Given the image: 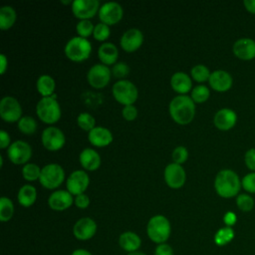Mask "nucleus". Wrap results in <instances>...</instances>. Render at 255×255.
Instances as JSON below:
<instances>
[{
  "instance_id": "f257e3e1",
  "label": "nucleus",
  "mask_w": 255,
  "mask_h": 255,
  "mask_svg": "<svg viewBox=\"0 0 255 255\" xmlns=\"http://www.w3.org/2000/svg\"><path fill=\"white\" fill-rule=\"evenodd\" d=\"M169 114L175 123L189 124L195 115V105L191 97L186 95L174 97L169 103Z\"/></svg>"
},
{
  "instance_id": "f03ea898",
  "label": "nucleus",
  "mask_w": 255,
  "mask_h": 255,
  "mask_svg": "<svg viewBox=\"0 0 255 255\" xmlns=\"http://www.w3.org/2000/svg\"><path fill=\"white\" fill-rule=\"evenodd\" d=\"M241 187V181L233 170H220L214 180V188L217 194L223 198H231L238 194Z\"/></svg>"
},
{
  "instance_id": "7ed1b4c3",
  "label": "nucleus",
  "mask_w": 255,
  "mask_h": 255,
  "mask_svg": "<svg viewBox=\"0 0 255 255\" xmlns=\"http://www.w3.org/2000/svg\"><path fill=\"white\" fill-rule=\"evenodd\" d=\"M171 233V225L169 220L161 214L154 215L149 218L146 225V234L148 238L158 244L165 243Z\"/></svg>"
},
{
  "instance_id": "20e7f679",
  "label": "nucleus",
  "mask_w": 255,
  "mask_h": 255,
  "mask_svg": "<svg viewBox=\"0 0 255 255\" xmlns=\"http://www.w3.org/2000/svg\"><path fill=\"white\" fill-rule=\"evenodd\" d=\"M38 118L46 124L57 123L61 118V108L57 99L51 97L42 98L36 106Z\"/></svg>"
},
{
  "instance_id": "39448f33",
  "label": "nucleus",
  "mask_w": 255,
  "mask_h": 255,
  "mask_svg": "<svg viewBox=\"0 0 255 255\" xmlns=\"http://www.w3.org/2000/svg\"><path fill=\"white\" fill-rule=\"evenodd\" d=\"M92 45L86 38L77 36L71 38L65 46L66 56L74 62H82L90 57Z\"/></svg>"
},
{
  "instance_id": "423d86ee",
  "label": "nucleus",
  "mask_w": 255,
  "mask_h": 255,
  "mask_svg": "<svg viewBox=\"0 0 255 255\" xmlns=\"http://www.w3.org/2000/svg\"><path fill=\"white\" fill-rule=\"evenodd\" d=\"M65 178V171L58 163H49L41 168L40 183L48 188L54 189L62 184Z\"/></svg>"
},
{
  "instance_id": "0eeeda50",
  "label": "nucleus",
  "mask_w": 255,
  "mask_h": 255,
  "mask_svg": "<svg viewBox=\"0 0 255 255\" xmlns=\"http://www.w3.org/2000/svg\"><path fill=\"white\" fill-rule=\"evenodd\" d=\"M113 95L115 99L124 106L132 105L137 99V89L135 85L128 80H120L113 86Z\"/></svg>"
},
{
  "instance_id": "6e6552de",
  "label": "nucleus",
  "mask_w": 255,
  "mask_h": 255,
  "mask_svg": "<svg viewBox=\"0 0 255 255\" xmlns=\"http://www.w3.org/2000/svg\"><path fill=\"white\" fill-rule=\"evenodd\" d=\"M0 116L7 123L19 122L22 118V108L19 102L10 96L2 98L0 102Z\"/></svg>"
},
{
  "instance_id": "1a4fd4ad",
  "label": "nucleus",
  "mask_w": 255,
  "mask_h": 255,
  "mask_svg": "<svg viewBox=\"0 0 255 255\" xmlns=\"http://www.w3.org/2000/svg\"><path fill=\"white\" fill-rule=\"evenodd\" d=\"M111 79V70L104 64H96L89 70L87 80L89 84L96 89L106 87Z\"/></svg>"
},
{
  "instance_id": "9d476101",
  "label": "nucleus",
  "mask_w": 255,
  "mask_h": 255,
  "mask_svg": "<svg viewBox=\"0 0 255 255\" xmlns=\"http://www.w3.org/2000/svg\"><path fill=\"white\" fill-rule=\"evenodd\" d=\"M41 139L45 148L51 151L58 150L65 144V134L56 127L46 128L42 132Z\"/></svg>"
},
{
  "instance_id": "9b49d317",
  "label": "nucleus",
  "mask_w": 255,
  "mask_h": 255,
  "mask_svg": "<svg viewBox=\"0 0 255 255\" xmlns=\"http://www.w3.org/2000/svg\"><path fill=\"white\" fill-rule=\"evenodd\" d=\"M7 155L13 163L23 164L30 159L32 155V148L26 141L16 140L8 147Z\"/></svg>"
},
{
  "instance_id": "f8f14e48",
  "label": "nucleus",
  "mask_w": 255,
  "mask_h": 255,
  "mask_svg": "<svg viewBox=\"0 0 255 255\" xmlns=\"http://www.w3.org/2000/svg\"><path fill=\"white\" fill-rule=\"evenodd\" d=\"M97 223L91 217H82L76 221L73 227V234L80 241H87L97 233Z\"/></svg>"
},
{
  "instance_id": "ddd939ff",
  "label": "nucleus",
  "mask_w": 255,
  "mask_h": 255,
  "mask_svg": "<svg viewBox=\"0 0 255 255\" xmlns=\"http://www.w3.org/2000/svg\"><path fill=\"white\" fill-rule=\"evenodd\" d=\"M90 183L89 175L84 170H75L73 171L66 182L67 190L72 195H79L84 193V191L88 188Z\"/></svg>"
},
{
  "instance_id": "4468645a",
  "label": "nucleus",
  "mask_w": 255,
  "mask_h": 255,
  "mask_svg": "<svg viewBox=\"0 0 255 255\" xmlns=\"http://www.w3.org/2000/svg\"><path fill=\"white\" fill-rule=\"evenodd\" d=\"M98 10H100V2L98 0H75L72 3L74 15L81 20H89L95 16Z\"/></svg>"
},
{
  "instance_id": "2eb2a0df",
  "label": "nucleus",
  "mask_w": 255,
  "mask_h": 255,
  "mask_svg": "<svg viewBox=\"0 0 255 255\" xmlns=\"http://www.w3.org/2000/svg\"><path fill=\"white\" fill-rule=\"evenodd\" d=\"M124 15V10L118 2H107L100 7L99 17L107 25L117 24Z\"/></svg>"
},
{
  "instance_id": "dca6fc26",
  "label": "nucleus",
  "mask_w": 255,
  "mask_h": 255,
  "mask_svg": "<svg viewBox=\"0 0 255 255\" xmlns=\"http://www.w3.org/2000/svg\"><path fill=\"white\" fill-rule=\"evenodd\" d=\"M163 176L165 183L171 188L181 187L186 179L185 170L180 164H177L175 162L169 163L165 166Z\"/></svg>"
},
{
  "instance_id": "f3484780",
  "label": "nucleus",
  "mask_w": 255,
  "mask_h": 255,
  "mask_svg": "<svg viewBox=\"0 0 255 255\" xmlns=\"http://www.w3.org/2000/svg\"><path fill=\"white\" fill-rule=\"evenodd\" d=\"M143 42V35L140 30L131 28L126 31L121 38V47L126 52L136 51Z\"/></svg>"
},
{
  "instance_id": "a211bd4d",
  "label": "nucleus",
  "mask_w": 255,
  "mask_h": 255,
  "mask_svg": "<svg viewBox=\"0 0 255 255\" xmlns=\"http://www.w3.org/2000/svg\"><path fill=\"white\" fill-rule=\"evenodd\" d=\"M74 202L73 195L68 190H56L48 198V204L51 209L63 211L68 209Z\"/></svg>"
},
{
  "instance_id": "6ab92c4d",
  "label": "nucleus",
  "mask_w": 255,
  "mask_h": 255,
  "mask_svg": "<svg viewBox=\"0 0 255 255\" xmlns=\"http://www.w3.org/2000/svg\"><path fill=\"white\" fill-rule=\"evenodd\" d=\"M234 55L241 60H252L255 58V41L250 38H240L233 45Z\"/></svg>"
},
{
  "instance_id": "aec40b11",
  "label": "nucleus",
  "mask_w": 255,
  "mask_h": 255,
  "mask_svg": "<svg viewBox=\"0 0 255 255\" xmlns=\"http://www.w3.org/2000/svg\"><path fill=\"white\" fill-rule=\"evenodd\" d=\"M210 87L217 92H226L232 86V77L231 75L224 70H216L211 73L209 77Z\"/></svg>"
},
{
  "instance_id": "412c9836",
  "label": "nucleus",
  "mask_w": 255,
  "mask_h": 255,
  "mask_svg": "<svg viewBox=\"0 0 255 255\" xmlns=\"http://www.w3.org/2000/svg\"><path fill=\"white\" fill-rule=\"evenodd\" d=\"M236 121H237L236 113L233 110L227 109V108L217 111L213 119V123L215 127L221 130H228L232 128L235 126Z\"/></svg>"
},
{
  "instance_id": "4be33fe9",
  "label": "nucleus",
  "mask_w": 255,
  "mask_h": 255,
  "mask_svg": "<svg viewBox=\"0 0 255 255\" xmlns=\"http://www.w3.org/2000/svg\"><path fill=\"white\" fill-rule=\"evenodd\" d=\"M89 141L98 147L109 145L113 141V134L110 129L104 127H95L88 134Z\"/></svg>"
},
{
  "instance_id": "5701e85b",
  "label": "nucleus",
  "mask_w": 255,
  "mask_h": 255,
  "mask_svg": "<svg viewBox=\"0 0 255 255\" xmlns=\"http://www.w3.org/2000/svg\"><path fill=\"white\" fill-rule=\"evenodd\" d=\"M119 245L127 253L136 252L141 246V239L132 231H125L119 237Z\"/></svg>"
},
{
  "instance_id": "b1692460",
  "label": "nucleus",
  "mask_w": 255,
  "mask_h": 255,
  "mask_svg": "<svg viewBox=\"0 0 255 255\" xmlns=\"http://www.w3.org/2000/svg\"><path fill=\"white\" fill-rule=\"evenodd\" d=\"M80 163L87 170H96L101 165V156L100 154L93 148H85L81 151Z\"/></svg>"
},
{
  "instance_id": "393cba45",
  "label": "nucleus",
  "mask_w": 255,
  "mask_h": 255,
  "mask_svg": "<svg viewBox=\"0 0 255 255\" xmlns=\"http://www.w3.org/2000/svg\"><path fill=\"white\" fill-rule=\"evenodd\" d=\"M170 85L173 91L183 95L191 90L192 82L187 74L183 72H176L171 76Z\"/></svg>"
},
{
  "instance_id": "a878e982",
  "label": "nucleus",
  "mask_w": 255,
  "mask_h": 255,
  "mask_svg": "<svg viewBox=\"0 0 255 255\" xmlns=\"http://www.w3.org/2000/svg\"><path fill=\"white\" fill-rule=\"evenodd\" d=\"M98 55L102 63L108 66V65L116 64L119 56V50L115 44L111 42H105L100 46Z\"/></svg>"
},
{
  "instance_id": "bb28decb",
  "label": "nucleus",
  "mask_w": 255,
  "mask_h": 255,
  "mask_svg": "<svg viewBox=\"0 0 255 255\" xmlns=\"http://www.w3.org/2000/svg\"><path fill=\"white\" fill-rule=\"evenodd\" d=\"M18 202L24 207H30L33 205L37 198L36 188L30 184L23 185L18 191Z\"/></svg>"
},
{
  "instance_id": "cd10ccee",
  "label": "nucleus",
  "mask_w": 255,
  "mask_h": 255,
  "mask_svg": "<svg viewBox=\"0 0 255 255\" xmlns=\"http://www.w3.org/2000/svg\"><path fill=\"white\" fill-rule=\"evenodd\" d=\"M37 91L42 95V97H51L54 95L56 83L55 80L49 75H42L38 78L36 83Z\"/></svg>"
},
{
  "instance_id": "c85d7f7f",
  "label": "nucleus",
  "mask_w": 255,
  "mask_h": 255,
  "mask_svg": "<svg viewBox=\"0 0 255 255\" xmlns=\"http://www.w3.org/2000/svg\"><path fill=\"white\" fill-rule=\"evenodd\" d=\"M17 18L16 11L13 7L5 5L0 8V28L2 30H7L11 28Z\"/></svg>"
},
{
  "instance_id": "c756f323",
  "label": "nucleus",
  "mask_w": 255,
  "mask_h": 255,
  "mask_svg": "<svg viewBox=\"0 0 255 255\" xmlns=\"http://www.w3.org/2000/svg\"><path fill=\"white\" fill-rule=\"evenodd\" d=\"M235 237V231L232 227H228V226H224L219 228L213 237V241L215 243V245L219 246V247H223L228 245Z\"/></svg>"
},
{
  "instance_id": "7c9ffc66",
  "label": "nucleus",
  "mask_w": 255,
  "mask_h": 255,
  "mask_svg": "<svg viewBox=\"0 0 255 255\" xmlns=\"http://www.w3.org/2000/svg\"><path fill=\"white\" fill-rule=\"evenodd\" d=\"M14 214V205L10 198L2 196L0 198V220L2 222L9 221Z\"/></svg>"
},
{
  "instance_id": "2f4dec72",
  "label": "nucleus",
  "mask_w": 255,
  "mask_h": 255,
  "mask_svg": "<svg viewBox=\"0 0 255 255\" xmlns=\"http://www.w3.org/2000/svg\"><path fill=\"white\" fill-rule=\"evenodd\" d=\"M18 128L25 134H32L37 129V122L30 116L22 117L18 122Z\"/></svg>"
},
{
  "instance_id": "473e14b6",
  "label": "nucleus",
  "mask_w": 255,
  "mask_h": 255,
  "mask_svg": "<svg viewBox=\"0 0 255 255\" xmlns=\"http://www.w3.org/2000/svg\"><path fill=\"white\" fill-rule=\"evenodd\" d=\"M210 75H211V73L209 72L208 68L201 64L195 65L191 69V77L193 78V80H195L196 82H199V83L208 81Z\"/></svg>"
},
{
  "instance_id": "72a5a7b5",
  "label": "nucleus",
  "mask_w": 255,
  "mask_h": 255,
  "mask_svg": "<svg viewBox=\"0 0 255 255\" xmlns=\"http://www.w3.org/2000/svg\"><path fill=\"white\" fill-rule=\"evenodd\" d=\"M41 169L35 163H26L22 168V175L28 181H33L40 178Z\"/></svg>"
},
{
  "instance_id": "f704fd0d",
  "label": "nucleus",
  "mask_w": 255,
  "mask_h": 255,
  "mask_svg": "<svg viewBox=\"0 0 255 255\" xmlns=\"http://www.w3.org/2000/svg\"><path fill=\"white\" fill-rule=\"evenodd\" d=\"M209 95H210L209 89L203 85H198L194 87L191 91V99L193 100L194 103H198V104H201L207 101V99L209 98Z\"/></svg>"
},
{
  "instance_id": "c9c22d12",
  "label": "nucleus",
  "mask_w": 255,
  "mask_h": 255,
  "mask_svg": "<svg viewBox=\"0 0 255 255\" xmlns=\"http://www.w3.org/2000/svg\"><path fill=\"white\" fill-rule=\"evenodd\" d=\"M77 123H78V126L82 129L87 130V131H91L95 128L96 120L92 115H90L88 113H82L78 116Z\"/></svg>"
},
{
  "instance_id": "e433bc0d",
  "label": "nucleus",
  "mask_w": 255,
  "mask_h": 255,
  "mask_svg": "<svg viewBox=\"0 0 255 255\" xmlns=\"http://www.w3.org/2000/svg\"><path fill=\"white\" fill-rule=\"evenodd\" d=\"M236 205L243 212H249L254 207V199L249 194H239L236 197Z\"/></svg>"
},
{
  "instance_id": "4c0bfd02",
  "label": "nucleus",
  "mask_w": 255,
  "mask_h": 255,
  "mask_svg": "<svg viewBox=\"0 0 255 255\" xmlns=\"http://www.w3.org/2000/svg\"><path fill=\"white\" fill-rule=\"evenodd\" d=\"M95 26L90 20H80L76 26L77 33L79 34L80 37L87 38L94 32Z\"/></svg>"
},
{
  "instance_id": "58836bf2",
  "label": "nucleus",
  "mask_w": 255,
  "mask_h": 255,
  "mask_svg": "<svg viewBox=\"0 0 255 255\" xmlns=\"http://www.w3.org/2000/svg\"><path fill=\"white\" fill-rule=\"evenodd\" d=\"M93 35H94V38L98 41H105L109 38L110 36V28H109V25L101 22V23H98L95 28H94V32H93Z\"/></svg>"
},
{
  "instance_id": "ea45409f",
  "label": "nucleus",
  "mask_w": 255,
  "mask_h": 255,
  "mask_svg": "<svg viewBox=\"0 0 255 255\" xmlns=\"http://www.w3.org/2000/svg\"><path fill=\"white\" fill-rule=\"evenodd\" d=\"M187 157H188V151H187L186 147H184L182 145L176 146L172 151V159L177 164H181V163L185 162Z\"/></svg>"
},
{
  "instance_id": "a19ab883",
  "label": "nucleus",
  "mask_w": 255,
  "mask_h": 255,
  "mask_svg": "<svg viewBox=\"0 0 255 255\" xmlns=\"http://www.w3.org/2000/svg\"><path fill=\"white\" fill-rule=\"evenodd\" d=\"M112 73L116 78H125L129 73V67L125 62H119L113 66Z\"/></svg>"
},
{
  "instance_id": "79ce46f5",
  "label": "nucleus",
  "mask_w": 255,
  "mask_h": 255,
  "mask_svg": "<svg viewBox=\"0 0 255 255\" xmlns=\"http://www.w3.org/2000/svg\"><path fill=\"white\" fill-rule=\"evenodd\" d=\"M241 185L247 192L255 193V172L246 174L241 181Z\"/></svg>"
},
{
  "instance_id": "37998d69",
  "label": "nucleus",
  "mask_w": 255,
  "mask_h": 255,
  "mask_svg": "<svg viewBox=\"0 0 255 255\" xmlns=\"http://www.w3.org/2000/svg\"><path fill=\"white\" fill-rule=\"evenodd\" d=\"M137 116V110L133 105H129V106H125V108L123 109V117L125 118V120L130 122L133 121Z\"/></svg>"
},
{
  "instance_id": "c03bdc74",
  "label": "nucleus",
  "mask_w": 255,
  "mask_h": 255,
  "mask_svg": "<svg viewBox=\"0 0 255 255\" xmlns=\"http://www.w3.org/2000/svg\"><path fill=\"white\" fill-rule=\"evenodd\" d=\"M154 255H174V251L169 244L161 243L156 245L154 249Z\"/></svg>"
},
{
  "instance_id": "a18cd8bd",
  "label": "nucleus",
  "mask_w": 255,
  "mask_h": 255,
  "mask_svg": "<svg viewBox=\"0 0 255 255\" xmlns=\"http://www.w3.org/2000/svg\"><path fill=\"white\" fill-rule=\"evenodd\" d=\"M244 160L246 166L249 169L255 170V148H250L246 151L244 155Z\"/></svg>"
},
{
  "instance_id": "49530a36",
  "label": "nucleus",
  "mask_w": 255,
  "mask_h": 255,
  "mask_svg": "<svg viewBox=\"0 0 255 255\" xmlns=\"http://www.w3.org/2000/svg\"><path fill=\"white\" fill-rule=\"evenodd\" d=\"M74 202H75V204H76V206L78 208L85 209L90 204V198H89V196L87 194L82 193V194H79V195L76 196V198L74 199Z\"/></svg>"
},
{
  "instance_id": "de8ad7c7",
  "label": "nucleus",
  "mask_w": 255,
  "mask_h": 255,
  "mask_svg": "<svg viewBox=\"0 0 255 255\" xmlns=\"http://www.w3.org/2000/svg\"><path fill=\"white\" fill-rule=\"evenodd\" d=\"M223 222L225 226L232 227L237 222V216L233 211H227L223 216Z\"/></svg>"
},
{
  "instance_id": "09e8293b",
  "label": "nucleus",
  "mask_w": 255,
  "mask_h": 255,
  "mask_svg": "<svg viewBox=\"0 0 255 255\" xmlns=\"http://www.w3.org/2000/svg\"><path fill=\"white\" fill-rule=\"evenodd\" d=\"M10 136L9 133L5 130L0 131V147L1 148H6L10 146Z\"/></svg>"
},
{
  "instance_id": "8fccbe9b",
  "label": "nucleus",
  "mask_w": 255,
  "mask_h": 255,
  "mask_svg": "<svg viewBox=\"0 0 255 255\" xmlns=\"http://www.w3.org/2000/svg\"><path fill=\"white\" fill-rule=\"evenodd\" d=\"M8 66V60L4 54L0 55V74L4 75Z\"/></svg>"
},
{
  "instance_id": "3c124183",
  "label": "nucleus",
  "mask_w": 255,
  "mask_h": 255,
  "mask_svg": "<svg viewBox=\"0 0 255 255\" xmlns=\"http://www.w3.org/2000/svg\"><path fill=\"white\" fill-rule=\"evenodd\" d=\"M243 4L248 12L255 14V0H244Z\"/></svg>"
},
{
  "instance_id": "603ef678",
  "label": "nucleus",
  "mask_w": 255,
  "mask_h": 255,
  "mask_svg": "<svg viewBox=\"0 0 255 255\" xmlns=\"http://www.w3.org/2000/svg\"><path fill=\"white\" fill-rule=\"evenodd\" d=\"M71 255H93L89 250L84 249V248H78L75 249Z\"/></svg>"
},
{
  "instance_id": "864d4df0",
  "label": "nucleus",
  "mask_w": 255,
  "mask_h": 255,
  "mask_svg": "<svg viewBox=\"0 0 255 255\" xmlns=\"http://www.w3.org/2000/svg\"><path fill=\"white\" fill-rule=\"evenodd\" d=\"M127 255H146L142 252H139V251H136V252H132V253H128Z\"/></svg>"
},
{
  "instance_id": "5fc2aeb1",
  "label": "nucleus",
  "mask_w": 255,
  "mask_h": 255,
  "mask_svg": "<svg viewBox=\"0 0 255 255\" xmlns=\"http://www.w3.org/2000/svg\"><path fill=\"white\" fill-rule=\"evenodd\" d=\"M63 4H69V3H73L72 1H62Z\"/></svg>"
}]
</instances>
